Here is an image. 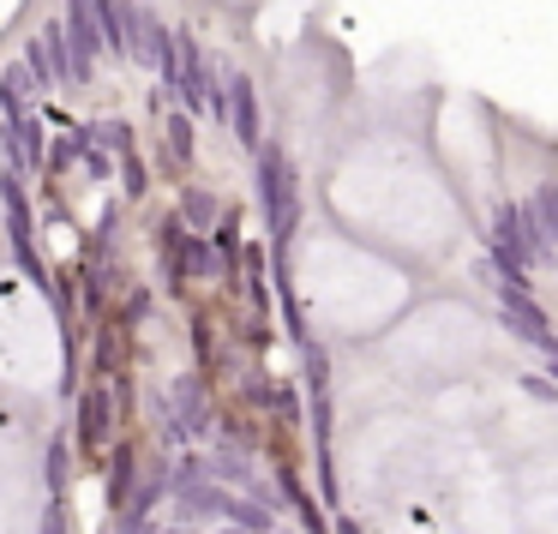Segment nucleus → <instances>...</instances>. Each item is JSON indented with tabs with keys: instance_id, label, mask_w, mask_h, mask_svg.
Listing matches in <instances>:
<instances>
[{
	"instance_id": "nucleus-15",
	"label": "nucleus",
	"mask_w": 558,
	"mask_h": 534,
	"mask_svg": "<svg viewBox=\"0 0 558 534\" xmlns=\"http://www.w3.org/2000/svg\"><path fill=\"white\" fill-rule=\"evenodd\" d=\"M222 517H229L234 529H246V534H270L265 505H253V498H222Z\"/></svg>"
},
{
	"instance_id": "nucleus-9",
	"label": "nucleus",
	"mask_w": 558,
	"mask_h": 534,
	"mask_svg": "<svg viewBox=\"0 0 558 534\" xmlns=\"http://www.w3.org/2000/svg\"><path fill=\"white\" fill-rule=\"evenodd\" d=\"M169 258H174V282H210L217 277V253H210L205 234H193V229L169 234Z\"/></svg>"
},
{
	"instance_id": "nucleus-17",
	"label": "nucleus",
	"mask_w": 558,
	"mask_h": 534,
	"mask_svg": "<svg viewBox=\"0 0 558 534\" xmlns=\"http://www.w3.org/2000/svg\"><path fill=\"white\" fill-rule=\"evenodd\" d=\"M49 486H66V438H49Z\"/></svg>"
},
{
	"instance_id": "nucleus-16",
	"label": "nucleus",
	"mask_w": 558,
	"mask_h": 534,
	"mask_svg": "<svg viewBox=\"0 0 558 534\" xmlns=\"http://www.w3.org/2000/svg\"><path fill=\"white\" fill-rule=\"evenodd\" d=\"M169 145H174V157H193V121H186V114H174V121H169Z\"/></svg>"
},
{
	"instance_id": "nucleus-10",
	"label": "nucleus",
	"mask_w": 558,
	"mask_h": 534,
	"mask_svg": "<svg viewBox=\"0 0 558 534\" xmlns=\"http://www.w3.org/2000/svg\"><path fill=\"white\" fill-rule=\"evenodd\" d=\"M109 433H114V402H109V390H85L78 397V445H85V457H97L102 445H109Z\"/></svg>"
},
{
	"instance_id": "nucleus-4",
	"label": "nucleus",
	"mask_w": 558,
	"mask_h": 534,
	"mask_svg": "<svg viewBox=\"0 0 558 534\" xmlns=\"http://www.w3.org/2000/svg\"><path fill=\"white\" fill-rule=\"evenodd\" d=\"M61 31H66V66H73V85H85V78L97 73V54H102L97 7H90V0H66Z\"/></svg>"
},
{
	"instance_id": "nucleus-8",
	"label": "nucleus",
	"mask_w": 558,
	"mask_h": 534,
	"mask_svg": "<svg viewBox=\"0 0 558 534\" xmlns=\"http://www.w3.org/2000/svg\"><path fill=\"white\" fill-rule=\"evenodd\" d=\"M0 145H7V157H13L19 169H43V121L31 109L0 114Z\"/></svg>"
},
{
	"instance_id": "nucleus-11",
	"label": "nucleus",
	"mask_w": 558,
	"mask_h": 534,
	"mask_svg": "<svg viewBox=\"0 0 558 534\" xmlns=\"http://www.w3.org/2000/svg\"><path fill=\"white\" fill-rule=\"evenodd\" d=\"M174 426H181L186 438L210 433V402H205V385H198V378H181V385H174Z\"/></svg>"
},
{
	"instance_id": "nucleus-5",
	"label": "nucleus",
	"mask_w": 558,
	"mask_h": 534,
	"mask_svg": "<svg viewBox=\"0 0 558 534\" xmlns=\"http://www.w3.org/2000/svg\"><path fill=\"white\" fill-rule=\"evenodd\" d=\"M222 114H229V133L241 150L265 145V114H258V85L246 73H222Z\"/></svg>"
},
{
	"instance_id": "nucleus-12",
	"label": "nucleus",
	"mask_w": 558,
	"mask_h": 534,
	"mask_svg": "<svg viewBox=\"0 0 558 534\" xmlns=\"http://www.w3.org/2000/svg\"><path fill=\"white\" fill-rule=\"evenodd\" d=\"M31 90H43L37 78H31V66H0V114H13V109H31Z\"/></svg>"
},
{
	"instance_id": "nucleus-3",
	"label": "nucleus",
	"mask_w": 558,
	"mask_h": 534,
	"mask_svg": "<svg viewBox=\"0 0 558 534\" xmlns=\"http://www.w3.org/2000/svg\"><path fill=\"white\" fill-rule=\"evenodd\" d=\"M258 198H265V217H270V234L282 246L301 234V169H294L289 150L277 145H258Z\"/></svg>"
},
{
	"instance_id": "nucleus-6",
	"label": "nucleus",
	"mask_w": 558,
	"mask_h": 534,
	"mask_svg": "<svg viewBox=\"0 0 558 534\" xmlns=\"http://www.w3.org/2000/svg\"><path fill=\"white\" fill-rule=\"evenodd\" d=\"M498 313H505V330L517 342H529V349H541V354H558V330L546 325V313L510 277H505V289H498Z\"/></svg>"
},
{
	"instance_id": "nucleus-13",
	"label": "nucleus",
	"mask_w": 558,
	"mask_h": 534,
	"mask_svg": "<svg viewBox=\"0 0 558 534\" xmlns=\"http://www.w3.org/2000/svg\"><path fill=\"white\" fill-rule=\"evenodd\" d=\"M181 217L193 222V234H205V229H217V217H222V205L205 193V186H186L181 193Z\"/></svg>"
},
{
	"instance_id": "nucleus-14",
	"label": "nucleus",
	"mask_w": 558,
	"mask_h": 534,
	"mask_svg": "<svg viewBox=\"0 0 558 534\" xmlns=\"http://www.w3.org/2000/svg\"><path fill=\"white\" fill-rule=\"evenodd\" d=\"M529 205H534V222H541V234L558 246V181H541Z\"/></svg>"
},
{
	"instance_id": "nucleus-18",
	"label": "nucleus",
	"mask_w": 558,
	"mask_h": 534,
	"mask_svg": "<svg viewBox=\"0 0 558 534\" xmlns=\"http://www.w3.org/2000/svg\"><path fill=\"white\" fill-rule=\"evenodd\" d=\"M229 534H241V529H229Z\"/></svg>"
},
{
	"instance_id": "nucleus-1",
	"label": "nucleus",
	"mask_w": 558,
	"mask_h": 534,
	"mask_svg": "<svg viewBox=\"0 0 558 534\" xmlns=\"http://www.w3.org/2000/svg\"><path fill=\"white\" fill-rule=\"evenodd\" d=\"M546 253H553V241L541 234L529 198H522V205H498L493 210V253H486V265H493V270L522 277V270L546 265ZM505 277H498V282H505Z\"/></svg>"
},
{
	"instance_id": "nucleus-2",
	"label": "nucleus",
	"mask_w": 558,
	"mask_h": 534,
	"mask_svg": "<svg viewBox=\"0 0 558 534\" xmlns=\"http://www.w3.org/2000/svg\"><path fill=\"white\" fill-rule=\"evenodd\" d=\"M162 78L174 85L186 114H222V73L210 66V54L193 43V31H174L169 61H162Z\"/></svg>"
},
{
	"instance_id": "nucleus-7",
	"label": "nucleus",
	"mask_w": 558,
	"mask_h": 534,
	"mask_svg": "<svg viewBox=\"0 0 558 534\" xmlns=\"http://www.w3.org/2000/svg\"><path fill=\"white\" fill-rule=\"evenodd\" d=\"M25 66H31V78H37L43 90L73 85V66H66V31H61V19H43V25H37V37L25 43Z\"/></svg>"
}]
</instances>
